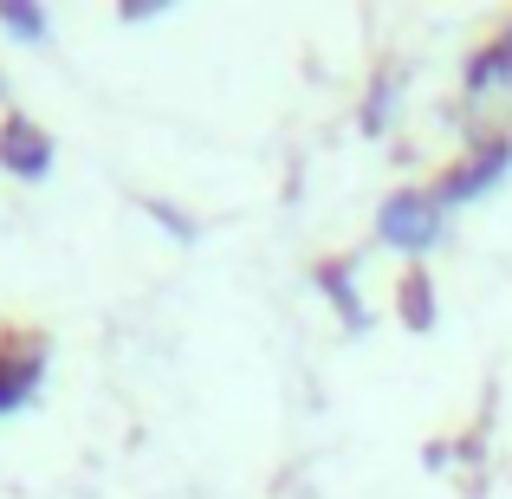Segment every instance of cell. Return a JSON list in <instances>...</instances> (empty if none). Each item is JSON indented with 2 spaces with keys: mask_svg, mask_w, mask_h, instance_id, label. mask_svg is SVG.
<instances>
[{
  "mask_svg": "<svg viewBox=\"0 0 512 499\" xmlns=\"http://www.w3.org/2000/svg\"><path fill=\"white\" fill-rule=\"evenodd\" d=\"M383 240L402 253H422L441 240V195H396L383 208Z\"/></svg>",
  "mask_w": 512,
  "mask_h": 499,
  "instance_id": "cell-1",
  "label": "cell"
},
{
  "mask_svg": "<svg viewBox=\"0 0 512 499\" xmlns=\"http://www.w3.org/2000/svg\"><path fill=\"white\" fill-rule=\"evenodd\" d=\"M0 163L13 175H46L52 169V137L33 130L26 117H7V124H0Z\"/></svg>",
  "mask_w": 512,
  "mask_h": 499,
  "instance_id": "cell-2",
  "label": "cell"
},
{
  "mask_svg": "<svg viewBox=\"0 0 512 499\" xmlns=\"http://www.w3.org/2000/svg\"><path fill=\"white\" fill-rule=\"evenodd\" d=\"M33 389H39V344H7L0 350V415L33 402Z\"/></svg>",
  "mask_w": 512,
  "mask_h": 499,
  "instance_id": "cell-3",
  "label": "cell"
},
{
  "mask_svg": "<svg viewBox=\"0 0 512 499\" xmlns=\"http://www.w3.org/2000/svg\"><path fill=\"white\" fill-rule=\"evenodd\" d=\"M506 169H512V143H493V150H480V156H474V169H454L448 182L435 188L441 208H448V201H461V195H480V188H493Z\"/></svg>",
  "mask_w": 512,
  "mask_h": 499,
  "instance_id": "cell-4",
  "label": "cell"
},
{
  "mask_svg": "<svg viewBox=\"0 0 512 499\" xmlns=\"http://www.w3.org/2000/svg\"><path fill=\"white\" fill-rule=\"evenodd\" d=\"M467 85H474V91L512 85V39H506V46H493V52H480V59L467 65Z\"/></svg>",
  "mask_w": 512,
  "mask_h": 499,
  "instance_id": "cell-5",
  "label": "cell"
},
{
  "mask_svg": "<svg viewBox=\"0 0 512 499\" xmlns=\"http://www.w3.org/2000/svg\"><path fill=\"white\" fill-rule=\"evenodd\" d=\"M0 20H7L20 39H46V20H39V13L26 7V0H7V7H0Z\"/></svg>",
  "mask_w": 512,
  "mask_h": 499,
  "instance_id": "cell-6",
  "label": "cell"
},
{
  "mask_svg": "<svg viewBox=\"0 0 512 499\" xmlns=\"http://www.w3.org/2000/svg\"><path fill=\"white\" fill-rule=\"evenodd\" d=\"M402 305H409V325H435V292H428V279H409V286H402Z\"/></svg>",
  "mask_w": 512,
  "mask_h": 499,
  "instance_id": "cell-7",
  "label": "cell"
},
{
  "mask_svg": "<svg viewBox=\"0 0 512 499\" xmlns=\"http://www.w3.org/2000/svg\"><path fill=\"white\" fill-rule=\"evenodd\" d=\"M325 292H331V299L344 305V318H350V325L363 318V312H357V299H350V286H344V273H338V266H325Z\"/></svg>",
  "mask_w": 512,
  "mask_h": 499,
  "instance_id": "cell-8",
  "label": "cell"
}]
</instances>
